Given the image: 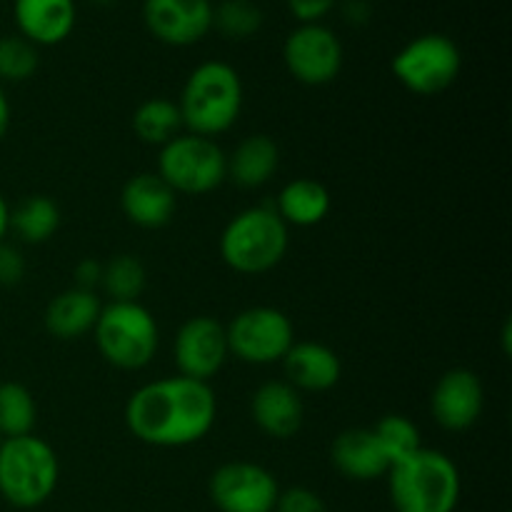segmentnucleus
I'll return each mask as SVG.
<instances>
[{
    "mask_svg": "<svg viewBox=\"0 0 512 512\" xmlns=\"http://www.w3.org/2000/svg\"><path fill=\"white\" fill-rule=\"evenodd\" d=\"M120 208L133 225L143 230H158L173 220L178 210V195L158 173H138L123 185Z\"/></svg>",
    "mask_w": 512,
    "mask_h": 512,
    "instance_id": "nucleus-16",
    "label": "nucleus"
},
{
    "mask_svg": "<svg viewBox=\"0 0 512 512\" xmlns=\"http://www.w3.org/2000/svg\"><path fill=\"white\" fill-rule=\"evenodd\" d=\"M370 3L368 0H345L343 3V15L348 23L353 25H365L370 20Z\"/></svg>",
    "mask_w": 512,
    "mask_h": 512,
    "instance_id": "nucleus-34",
    "label": "nucleus"
},
{
    "mask_svg": "<svg viewBox=\"0 0 512 512\" xmlns=\"http://www.w3.org/2000/svg\"><path fill=\"white\" fill-rule=\"evenodd\" d=\"M8 220H10V205L8 200L3 198V193H0V243H3V238L8 235Z\"/></svg>",
    "mask_w": 512,
    "mask_h": 512,
    "instance_id": "nucleus-36",
    "label": "nucleus"
},
{
    "mask_svg": "<svg viewBox=\"0 0 512 512\" xmlns=\"http://www.w3.org/2000/svg\"><path fill=\"white\" fill-rule=\"evenodd\" d=\"M225 160H228V178L238 188L255 190L278 173L280 148L270 135H248L235 145L233 153L225 155Z\"/></svg>",
    "mask_w": 512,
    "mask_h": 512,
    "instance_id": "nucleus-21",
    "label": "nucleus"
},
{
    "mask_svg": "<svg viewBox=\"0 0 512 512\" xmlns=\"http://www.w3.org/2000/svg\"><path fill=\"white\" fill-rule=\"evenodd\" d=\"M145 28L165 45H195L213 30L210 0H145Z\"/></svg>",
    "mask_w": 512,
    "mask_h": 512,
    "instance_id": "nucleus-13",
    "label": "nucleus"
},
{
    "mask_svg": "<svg viewBox=\"0 0 512 512\" xmlns=\"http://www.w3.org/2000/svg\"><path fill=\"white\" fill-rule=\"evenodd\" d=\"M10 128V103H8V95H5L3 85H0V140L5 138Z\"/></svg>",
    "mask_w": 512,
    "mask_h": 512,
    "instance_id": "nucleus-35",
    "label": "nucleus"
},
{
    "mask_svg": "<svg viewBox=\"0 0 512 512\" xmlns=\"http://www.w3.org/2000/svg\"><path fill=\"white\" fill-rule=\"evenodd\" d=\"M463 55L453 38L443 33H425L408 40L393 55V75L405 90L415 95H440L458 80Z\"/></svg>",
    "mask_w": 512,
    "mask_h": 512,
    "instance_id": "nucleus-8",
    "label": "nucleus"
},
{
    "mask_svg": "<svg viewBox=\"0 0 512 512\" xmlns=\"http://www.w3.org/2000/svg\"><path fill=\"white\" fill-rule=\"evenodd\" d=\"M183 128L188 133L215 138L233 128L243 110V80L225 60H205L183 85L178 100Z\"/></svg>",
    "mask_w": 512,
    "mask_h": 512,
    "instance_id": "nucleus-2",
    "label": "nucleus"
},
{
    "mask_svg": "<svg viewBox=\"0 0 512 512\" xmlns=\"http://www.w3.org/2000/svg\"><path fill=\"white\" fill-rule=\"evenodd\" d=\"M95 3H100V5H105V3H113V0H95Z\"/></svg>",
    "mask_w": 512,
    "mask_h": 512,
    "instance_id": "nucleus-37",
    "label": "nucleus"
},
{
    "mask_svg": "<svg viewBox=\"0 0 512 512\" xmlns=\"http://www.w3.org/2000/svg\"><path fill=\"white\" fill-rule=\"evenodd\" d=\"M38 418L35 398L23 383H0V435L3 438H20L30 435Z\"/></svg>",
    "mask_w": 512,
    "mask_h": 512,
    "instance_id": "nucleus-26",
    "label": "nucleus"
},
{
    "mask_svg": "<svg viewBox=\"0 0 512 512\" xmlns=\"http://www.w3.org/2000/svg\"><path fill=\"white\" fill-rule=\"evenodd\" d=\"M145 283H148V273L135 255H115L103 265L100 288L105 290V295H110V303H138Z\"/></svg>",
    "mask_w": 512,
    "mask_h": 512,
    "instance_id": "nucleus-25",
    "label": "nucleus"
},
{
    "mask_svg": "<svg viewBox=\"0 0 512 512\" xmlns=\"http://www.w3.org/2000/svg\"><path fill=\"white\" fill-rule=\"evenodd\" d=\"M230 355L248 365H273L285 358L295 343V330L288 315L270 305L245 308L225 328Z\"/></svg>",
    "mask_w": 512,
    "mask_h": 512,
    "instance_id": "nucleus-9",
    "label": "nucleus"
},
{
    "mask_svg": "<svg viewBox=\"0 0 512 512\" xmlns=\"http://www.w3.org/2000/svg\"><path fill=\"white\" fill-rule=\"evenodd\" d=\"M343 43L323 23H305L290 30L283 43V60L298 83L318 88L338 78L343 68Z\"/></svg>",
    "mask_w": 512,
    "mask_h": 512,
    "instance_id": "nucleus-10",
    "label": "nucleus"
},
{
    "mask_svg": "<svg viewBox=\"0 0 512 512\" xmlns=\"http://www.w3.org/2000/svg\"><path fill=\"white\" fill-rule=\"evenodd\" d=\"M483 405V383L468 368H453L440 375L430 395V413L435 423L450 433H463L473 428L483 415Z\"/></svg>",
    "mask_w": 512,
    "mask_h": 512,
    "instance_id": "nucleus-14",
    "label": "nucleus"
},
{
    "mask_svg": "<svg viewBox=\"0 0 512 512\" xmlns=\"http://www.w3.org/2000/svg\"><path fill=\"white\" fill-rule=\"evenodd\" d=\"M275 512H330L325 500L308 488H290L278 495Z\"/></svg>",
    "mask_w": 512,
    "mask_h": 512,
    "instance_id": "nucleus-30",
    "label": "nucleus"
},
{
    "mask_svg": "<svg viewBox=\"0 0 512 512\" xmlns=\"http://www.w3.org/2000/svg\"><path fill=\"white\" fill-rule=\"evenodd\" d=\"M60 463L43 438L20 435L0 443V495L13 508H38L55 493Z\"/></svg>",
    "mask_w": 512,
    "mask_h": 512,
    "instance_id": "nucleus-5",
    "label": "nucleus"
},
{
    "mask_svg": "<svg viewBox=\"0 0 512 512\" xmlns=\"http://www.w3.org/2000/svg\"><path fill=\"white\" fill-rule=\"evenodd\" d=\"M213 28L230 40H245L263 28V10L253 0H223L213 8Z\"/></svg>",
    "mask_w": 512,
    "mask_h": 512,
    "instance_id": "nucleus-28",
    "label": "nucleus"
},
{
    "mask_svg": "<svg viewBox=\"0 0 512 512\" xmlns=\"http://www.w3.org/2000/svg\"><path fill=\"white\" fill-rule=\"evenodd\" d=\"M25 278V258L18 248L0 243V285L13 288Z\"/></svg>",
    "mask_w": 512,
    "mask_h": 512,
    "instance_id": "nucleus-31",
    "label": "nucleus"
},
{
    "mask_svg": "<svg viewBox=\"0 0 512 512\" xmlns=\"http://www.w3.org/2000/svg\"><path fill=\"white\" fill-rule=\"evenodd\" d=\"M103 303L95 293L80 288H68L55 295L43 315L45 330L58 340H78L93 333Z\"/></svg>",
    "mask_w": 512,
    "mask_h": 512,
    "instance_id": "nucleus-20",
    "label": "nucleus"
},
{
    "mask_svg": "<svg viewBox=\"0 0 512 512\" xmlns=\"http://www.w3.org/2000/svg\"><path fill=\"white\" fill-rule=\"evenodd\" d=\"M250 415L260 433L273 440H288L303 428L305 405L288 380H268L253 393Z\"/></svg>",
    "mask_w": 512,
    "mask_h": 512,
    "instance_id": "nucleus-15",
    "label": "nucleus"
},
{
    "mask_svg": "<svg viewBox=\"0 0 512 512\" xmlns=\"http://www.w3.org/2000/svg\"><path fill=\"white\" fill-rule=\"evenodd\" d=\"M338 0H288L290 13L298 18L300 25L305 23H320L330 10L335 8Z\"/></svg>",
    "mask_w": 512,
    "mask_h": 512,
    "instance_id": "nucleus-32",
    "label": "nucleus"
},
{
    "mask_svg": "<svg viewBox=\"0 0 512 512\" xmlns=\"http://www.w3.org/2000/svg\"><path fill=\"white\" fill-rule=\"evenodd\" d=\"M278 495L275 475L248 460L225 463L210 475V498L220 512H275Z\"/></svg>",
    "mask_w": 512,
    "mask_h": 512,
    "instance_id": "nucleus-11",
    "label": "nucleus"
},
{
    "mask_svg": "<svg viewBox=\"0 0 512 512\" xmlns=\"http://www.w3.org/2000/svg\"><path fill=\"white\" fill-rule=\"evenodd\" d=\"M100 280H103V263L85 258L75 265V288L95 293V288H100Z\"/></svg>",
    "mask_w": 512,
    "mask_h": 512,
    "instance_id": "nucleus-33",
    "label": "nucleus"
},
{
    "mask_svg": "<svg viewBox=\"0 0 512 512\" xmlns=\"http://www.w3.org/2000/svg\"><path fill=\"white\" fill-rule=\"evenodd\" d=\"M60 228V208L48 195H25L10 208L8 230H13L23 243H48Z\"/></svg>",
    "mask_w": 512,
    "mask_h": 512,
    "instance_id": "nucleus-23",
    "label": "nucleus"
},
{
    "mask_svg": "<svg viewBox=\"0 0 512 512\" xmlns=\"http://www.w3.org/2000/svg\"><path fill=\"white\" fill-rule=\"evenodd\" d=\"M158 175L175 195H205L228 180V160L213 138L180 133L160 148Z\"/></svg>",
    "mask_w": 512,
    "mask_h": 512,
    "instance_id": "nucleus-7",
    "label": "nucleus"
},
{
    "mask_svg": "<svg viewBox=\"0 0 512 512\" xmlns=\"http://www.w3.org/2000/svg\"><path fill=\"white\" fill-rule=\"evenodd\" d=\"M375 438H378L380 448L385 450L390 460V468L400 460H405L408 455H413L415 450L423 448L420 443V430L405 415H385L383 420H378V425L373 428Z\"/></svg>",
    "mask_w": 512,
    "mask_h": 512,
    "instance_id": "nucleus-27",
    "label": "nucleus"
},
{
    "mask_svg": "<svg viewBox=\"0 0 512 512\" xmlns=\"http://www.w3.org/2000/svg\"><path fill=\"white\" fill-rule=\"evenodd\" d=\"M173 358L183 378L208 383L223 370L230 358L225 325L210 315H195L178 328L173 343Z\"/></svg>",
    "mask_w": 512,
    "mask_h": 512,
    "instance_id": "nucleus-12",
    "label": "nucleus"
},
{
    "mask_svg": "<svg viewBox=\"0 0 512 512\" xmlns=\"http://www.w3.org/2000/svg\"><path fill=\"white\" fill-rule=\"evenodd\" d=\"M395 512H455L460 503V470L440 450L420 448L388 470Z\"/></svg>",
    "mask_w": 512,
    "mask_h": 512,
    "instance_id": "nucleus-3",
    "label": "nucleus"
},
{
    "mask_svg": "<svg viewBox=\"0 0 512 512\" xmlns=\"http://www.w3.org/2000/svg\"><path fill=\"white\" fill-rule=\"evenodd\" d=\"M218 398L210 383L183 378H160L145 383L125 405V425L140 443L153 448H185L213 430Z\"/></svg>",
    "mask_w": 512,
    "mask_h": 512,
    "instance_id": "nucleus-1",
    "label": "nucleus"
},
{
    "mask_svg": "<svg viewBox=\"0 0 512 512\" xmlns=\"http://www.w3.org/2000/svg\"><path fill=\"white\" fill-rule=\"evenodd\" d=\"M285 368V378L295 390L308 393H325L335 388L343 375V363L333 348L315 340H295L285 358L280 360Z\"/></svg>",
    "mask_w": 512,
    "mask_h": 512,
    "instance_id": "nucleus-17",
    "label": "nucleus"
},
{
    "mask_svg": "<svg viewBox=\"0 0 512 512\" xmlns=\"http://www.w3.org/2000/svg\"><path fill=\"white\" fill-rule=\"evenodd\" d=\"M288 225L270 205L243 210L220 235V258L240 275H263L288 253Z\"/></svg>",
    "mask_w": 512,
    "mask_h": 512,
    "instance_id": "nucleus-4",
    "label": "nucleus"
},
{
    "mask_svg": "<svg viewBox=\"0 0 512 512\" xmlns=\"http://www.w3.org/2000/svg\"><path fill=\"white\" fill-rule=\"evenodd\" d=\"M38 63V45L25 40L23 35L0 38V80L3 83H23V80L33 78Z\"/></svg>",
    "mask_w": 512,
    "mask_h": 512,
    "instance_id": "nucleus-29",
    "label": "nucleus"
},
{
    "mask_svg": "<svg viewBox=\"0 0 512 512\" xmlns=\"http://www.w3.org/2000/svg\"><path fill=\"white\" fill-rule=\"evenodd\" d=\"M330 460L340 475H345L348 480H358V483L383 478L390 470L388 455L380 448L373 428L343 430L333 440Z\"/></svg>",
    "mask_w": 512,
    "mask_h": 512,
    "instance_id": "nucleus-19",
    "label": "nucleus"
},
{
    "mask_svg": "<svg viewBox=\"0 0 512 512\" xmlns=\"http://www.w3.org/2000/svg\"><path fill=\"white\" fill-rule=\"evenodd\" d=\"M93 338L105 363L120 370H140L158 353L160 330L145 305L108 303L100 310Z\"/></svg>",
    "mask_w": 512,
    "mask_h": 512,
    "instance_id": "nucleus-6",
    "label": "nucleus"
},
{
    "mask_svg": "<svg viewBox=\"0 0 512 512\" xmlns=\"http://www.w3.org/2000/svg\"><path fill=\"white\" fill-rule=\"evenodd\" d=\"M0 443H3V435H0Z\"/></svg>",
    "mask_w": 512,
    "mask_h": 512,
    "instance_id": "nucleus-38",
    "label": "nucleus"
},
{
    "mask_svg": "<svg viewBox=\"0 0 512 512\" xmlns=\"http://www.w3.org/2000/svg\"><path fill=\"white\" fill-rule=\"evenodd\" d=\"M13 18L33 45H58L73 33L78 8L75 0H13Z\"/></svg>",
    "mask_w": 512,
    "mask_h": 512,
    "instance_id": "nucleus-18",
    "label": "nucleus"
},
{
    "mask_svg": "<svg viewBox=\"0 0 512 512\" xmlns=\"http://www.w3.org/2000/svg\"><path fill=\"white\" fill-rule=\"evenodd\" d=\"M183 118H180L178 103L168 98H148L135 108L133 113V133L143 143L163 148L168 140L180 135Z\"/></svg>",
    "mask_w": 512,
    "mask_h": 512,
    "instance_id": "nucleus-24",
    "label": "nucleus"
},
{
    "mask_svg": "<svg viewBox=\"0 0 512 512\" xmlns=\"http://www.w3.org/2000/svg\"><path fill=\"white\" fill-rule=\"evenodd\" d=\"M273 208L288 228H313L328 218L330 193L318 180L295 178L283 185Z\"/></svg>",
    "mask_w": 512,
    "mask_h": 512,
    "instance_id": "nucleus-22",
    "label": "nucleus"
}]
</instances>
